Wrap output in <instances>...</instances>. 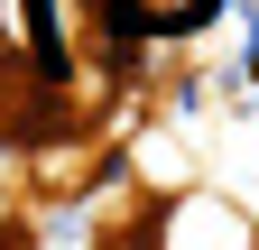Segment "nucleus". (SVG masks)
Here are the masks:
<instances>
[{
    "label": "nucleus",
    "instance_id": "nucleus-1",
    "mask_svg": "<svg viewBox=\"0 0 259 250\" xmlns=\"http://www.w3.org/2000/svg\"><path fill=\"white\" fill-rule=\"evenodd\" d=\"M148 241L157 250H259V223H250L232 195L194 185V195H176V204L148 213Z\"/></svg>",
    "mask_w": 259,
    "mask_h": 250
}]
</instances>
